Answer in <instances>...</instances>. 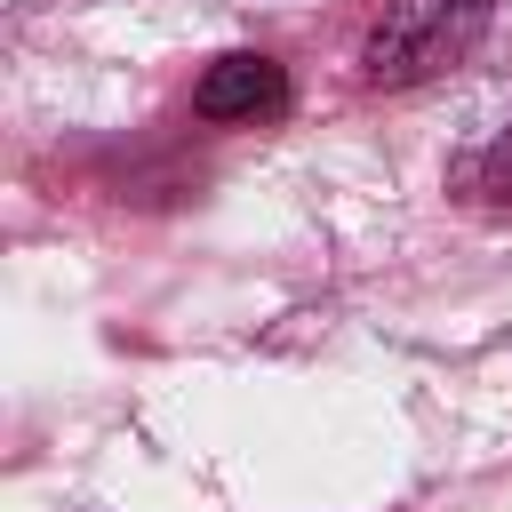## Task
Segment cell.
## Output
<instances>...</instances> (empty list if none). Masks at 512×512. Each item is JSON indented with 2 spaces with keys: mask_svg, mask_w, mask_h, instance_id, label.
<instances>
[{
  "mask_svg": "<svg viewBox=\"0 0 512 512\" xmlns=\"http://www.w3.org/2000/svg\"><path fill=\"white\" fill-rule=\"evenodd\" d=\"M496 0H384L368 48H360V80L368 88H416V80H440L456 72L480 32H488Z\"/></svg>",
  "mask_w": 512,
  "mask_h": 512,
  "instance_id": "1",
  "label": "cell"
},
{
  "mask_svg": "<svg viewBox=\"0 0 512 512\" xmlns=\"http://www.w3.org/2000/svg\"><path fill=\"white\" fill-rule=\"evenodd\" d=\"M192 112L200 120H272V112H288V72L256 48H232L192 80Z\"/></svg>",
  "mask_w": 512,
  "mask_h": 512,
  "instance_id": "2",
  "label": "cell"
},
{
  "mask_svg": "<svg viewBox=\"0 0 512 512\" xmlns=\"http://www.w3.org/2000/svg\"><path fill=\"white\" fill-rule=\"evenodd\" d=\"M472 192H480V200H496V208H512V128H496V136H488V152L472 160Z\"/></svg>",
  "mask_w": 512,
  "mask_h": 512,
  "instance_id": "3",
  "label": "cell"
}]
</instances>
